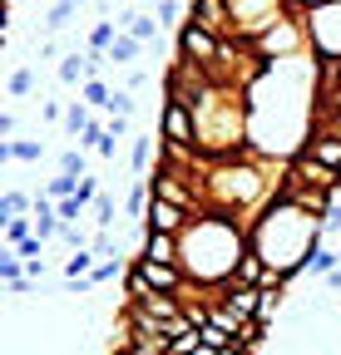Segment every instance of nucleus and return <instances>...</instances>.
Returning <instances> with one entry per match:
<instances>
[{"label": "nucleus", "mask_w": 341, "mask_h": 355, "mask_svg": "<svg viewBox=\"0 0 341 355\" xmlns=\"http://www.w3.org/2000/svg\"><path fill=\"white\" fill-rule=\"evenodd\" d=\"M55 74H60V84H69V89H79L84 79H90V60H79V50H74V55H65V60L55 64Z\"/></svg>", "instance_id": "obj_21"}, {"label": "nucleus", "mask_w": 341, "mask_h": 355, "mask_svg": "<svg viewBox=\"0 0 341 355\" xmlns=\"http://www.w3.org/2000/svg\"><path fill=\"white\" fill-rule=\"evenodd\" d=\"M104 55H109V64H119V69H124V64H134V60L144 55V40H139V35H129V30H124V35H119V40L109 44V50H104Z\"/></svg>", "instance_id": "obj_16"}, {"label": "nucleus", "mask_w": 341, "mask_h": 355, "mask_svg": "<svg viewBox=\"0 0 341 355\" xmlns=\"http://www.w3.org/2000/svg\"><path fill=\"white\" fill-rule=\"evenodd\" d=\"M25 212H35V198H30V193L10 188L6 198H0V222H10V217H25Z\"/></svg>", "instance_id": "obj_24"}, {"label": "nucleus", "mask_w": 341, "mask_h": 355, "mask_svg": "<svg viewBox=\"0 0 341 355\" xmlns=\"http://www.w3.org/2000/svg\"><path fill=\"white\" fill-rule=\"evenodd\" d=\"M30 237H35V212L6 222V247H20V242H30Z\"/></svg>", "instance_id": "obj_30"}, {"label": "nucleus", "mask_w": 341, "mask_h": 355, "mask_svg": "<svg viewBox=\"0 0 341 355\" xmlns=\"http://www.w3.org/2000/svg\"><path fill=\"white\" fill-rule=\"evenodd\" d=\"M302 20H307V40H312L317 64H341V0H331L322 10H307Z\"/></svg>", "instance_id": "obj_5"}, {"label": "nucleus", "mask_w": 341, "mask_h": 355, "mask_svg": "<svg viewBox=\"0 0 341 355\" xmlns=\"http://www.w3.org/2000/svg\"><path fill=\"white\" fill-rule=\"evenodd\" d=\"M25 277L30 282H45V257H25Z\"/></svg>", "instance_id": "obj_47"}, {"label": "nucleus", "mask_w": 341, "mask_h": 355, "mask_svg": "<svg viewBox=\"0 0 341 355\" xmlns=\"http://www.w3.org/2000/svg\"><path fill=\"white\" fill-rule=\"evenodd\" d=\"M0 133H6V144L15 139V133H20V119H15V109H6V114H0Z\"/></svg>", "instance_id": "obj_45"}, {"label": "nucleus", "mask_w": 341, "mask_h": 355, "mask_svg": "<svg viewBox=\"0 0 341 355\" xmlns=\"http://www.w3.org/2000/svg\"><path fill=\"white\" fill-rule=\"evenodd\" d=\"M94 266H99V252L94 247H79L65 257V282H79V277H94Z\"/></svg>", "instance_id": "obj_17"}, {"label": "nucleus", "mask_w": 341, "mask_h": 355, "mask_svg": "<svg viewBox=\"0 0 341 355\" xmlns=\"http://www.w3.org/2000/svg\"><path fill=\"white\" fill-rule=\"evenodd\" d=\"M149 202H153V183H149V178H134L129 198H124V212H129V222H144V217H149Z\"/></svg>", "instance_id": "obj_15"}, {"label": "nucleus", "mask_w": 341, "mask_h": 355, "mask_svg": "<svg viewBox=\"0 0 341 355\" xmlns=\"http://www.w3.org/2000/svg\"><path fill=\"white\" fill-rule=\"evenodd\" d=\"M45 193H50L55 202H60V198H74V193H79V178H74V173H55L50 183H45Z\"/></svg>", "instance_id": "obj_32"}, {"label": "nucleus", "mask_w": 341, "mask_h": 355, "mask_svg": "<svg viewBox=\"0 0 341 355\" xmlns=\"http://www.w3.org/2000/svg\"><path fill=\"white\" fill-rule=\"evenodd\" d=\"M55 212H60V222H79V217L90 212V207H84L79 198H60V202H55Z\"/></svg>", "instance_id": "obj_36"}, {"label": "nucleus", "mask_w": 341, "mask_h": 355, "mask_svg": "<svg viewBox=\"0 0 341 355\" xmlns=\"http://www.w3.org/2000/svg\"><path fill=\"white\" fill-rule=\"evenodd\" d=\"M99 139H104V123L94 119V123H90V128H84V133H79V139H74V144H79V148H90V153H94V148H99Z\"/></svg>", "instance_id": "obj_38"}, {"label": "nucleus", "mask_w": 341, "mask_h": 355, "mask_svg": "<svg viewBox=\"0 0 341 355\" xmlns=\"http://www.w3.org/2000/svg\"><path fill=\"white\" fill-rule=\"evenodd\" d=\"M79 99H84V104H90V109L99 114V109H109V99H114V89H109V79H99V74H90V79H84V84H79Z\"/></svg>", "instance_id": "obj_19"}, {"label": "nucleus", "mask_w": 341, "mask_h": 355, "mask_svg": "<svg viewBox=\"0 0 341 355\" xmlns=\"http://www.w3.org/2000/svg\"><path fill=\"white\" fill-rule=\"evenodd\" d=\"M90 123H94V109L84 104V99H69V109H65V133H69V139H79Z\"/></svg>", "instance_id": "obj_22"}, {"label": "nucleus", "mask_w": 341, "mask_h": 355, "mask_svg": "<svg viewBox=\"0 0 341 355\" xmlns=\"http://www.w3.org/2000/svg\"><path fill=\"white\" fill-rule=\"evenodd\" d=\"M6 94H10V99H30V94H35V69H30V64L10 69V79H6Z\"/></svg>", "instance_id": "obj_27"}, {"label": "nucleus", "mask_w": 341, "mask_h": 355, "mask_svg": "<svg viewBox=\"0 0 341 355\" xmlns=\"http://www.w3.org/2000/svg\"><path fill=\"white\" fill-rule=\"evenodd\" d=\"M322 282H326L331 291H341V266H336V272H331V277H322Z\"/></svg>", "instance_id": "obj_51"}, {"label": "nucleus", "mask_w": 341, "mask_h": 355, "mask_svg": "<svg viewBox=\"0 0 341 355\" xmlns=\"http://www.w3.org/2000/svg\"><path fill=\"white\" fill-rule=\"evenodd\" d=\"M158 30H163V20H158V10H144V6H139V15H134V25H129V35H139L144 44H153V40H158Z\"/></svg>", "instance_id": "obj_26"}, {"label": "nucleus", "mask_w": 341, "mask_h": 355, "mask_svg": "<svg viewBox=\"0 0 341 355\" xmlns=\"http://www.w3.org/2000/svg\"><path fill=\"white\" fill-rule=\"evenodd\" d=\"M119 144H124V139H114V133L104 128V139H99V148H94V153H99V158L109 163V158H119Z\"/></svg>", "instance_id": "obj_44"}, {"label": "nucleus", "mask_w": 341, "mask_h": 355, "mask_svg": "<svg viewBox=\"0 0 341 355\" xmlns=\"http://www.w3.org/2000/svg\"><path fill=\"white\" fill-rule=\"evenodd\" d=\"M74 6H90V0H74Z\"/></svg>", "instance_id": "obj_53"}, {"label": "nucleus", "mask_w": 341, "mask_h": 355, "mask_svg": "<svg viewBox=\"0 0 341 355\" xmlns=\"http://www.w3.org/2000/svg\"><path fill=\"white\" fill-rule=\"evenodd\" d=\"M228 10H233V35L247 40V44L258 40L263 30H272L277 20L292 15L287 0H228Z\"/></svg>", "instance_id": "obj_4"}, {"label": "nucleus", "mask_w": 341, "mask_h": 355, "mask_svg": "<svg viewBox=\"0 0 341 355\" xmlns=\"http://www.w3.org/2000/svg\"><path fill=\"white\" fill-rule=\"evenodd\" d=\"M287 6H292L297 15H307V10H322V6H331V0H287Z\"/></svg>", "instance_id": "obj_48"}, {"label": "nucleus", "mask_w": 341, "mask_h": 355, "mask_svg": "<svg viewBox=\"0 0 341 355\" xmlns=\"http://www.w3.org/2000/svg\"><path fill=\"white\" fill-rule=\"evenodd\" d=\"M252 55H263L267 64H282V60H302V55H312V40H307V20L292 10L287 20H277L272 30H263L258 40H252Z\"/></svg>", "instance_id": "obj_3"}, {"label": "nucleus", "mask_w": 341, "mask_h": 355, "mask_svg": "<svg viewBox=\"0 0 341 355\" xmlns=\"http://www.w3.org/2000/svg\"><path fill=\"white\" fill-rule=\"evenodd\" d=\"M65 109L69 104H60V99H40V119L45 123H65Z\"/></svg>", "instance_id": "obj_37"}, {"label": "nucleus", "mask_w": 341, "mask_h": 355, "mask_svg": "<svg viewBox=\"0 0 341 355\" xmlns=\"http://www.w3.org/2000/svg\"><path fill=\"white\" fill-rule=\"evenodd\" d=\"M178 252H183L178 247V232H149L134 261H178Z\"/></svg>", "instance_id": "obj_13"}, {"label": "nucleus", "mask_w": 341, "mask_h": 355, "mask_svg": "<svg viewBox=\"0 0 341 355\" xmlns=\"http://www.w3.org/2000/svg\"><path fill=\"white\" fill-rule=\"evenodd\" d=\"M0 158L6 163H45V144L40 139H10V144H0Z\"/></svg>", "instance_id": "obj_14"}, {"label": "nucleus", "mask_w": 341, "mask_h": 355, "mask_svg": "<svg viewBox=\"0 0 341 355\" xmlns=\"http://www.w3.org/2000/svg\"><path fill=\"white\" fill-rule=\"evenodd\" d=\"M99 193H104V188H99V178H94V173H84V178H79V193H74V198H79L84 207H94V198H99Z\"/></svg>", "instance_id": "obj_35"}, {"label": "nucleus", "mask_w": 341, "mask_h": 355, "mask_svg": "<svg viewBox=\"0 0 341 355\" xmlns=\"http://www.w3.org/2000/svg\"><path fill=\"white\" fill-rule=\"evenodd\" d=\"M282 316V291H263V306H258V321L263 326H272Z\"/></svg>", "instance_id": "obj_34"}, {"label": "nucleus", "mask_w": 341, "mask_h": 355, "mask_svg": "<svg viewBox=\"0 0 341 355\" xmlns=\"http://www.w3.org/2000/svg\"><path fill=\"white\" fill-rule=\"evenodd\" d=\"M287 168L302 178V183H312V188H326V193H341V173H331V168H322L317 158H307V153H292L287 158Z\"/></svg>", "instance_id": "obj_10"}, {"label": "nucleus", "mask_w": 341, "mask_h": 355, "mask_svg": "<svg viewBox=\"0 0 341 355\" xmlns=\"http://www.w3.org/2000/svg\"><path fill=\"white\" fill-rule=\"evenodd\" d=\"M0 282H6V286L25 282V257H20L15 247H6V252H0Z\"/></svg>", "instance_id": "obj_28"}, {"label": "nucleus", "mask_w": 341, "mask_h": 355, "mask_svg": "<svg viewBox=\"0 0 341 355\" xmlns=\"http://www.w3.org/2000/svg\"><path fill=\"white\" fill-rule=\"evenodd\" d=\"M90 217H94V227H99V232H109V227H114V217H119L114 193H99V198H94V207H90Z\"/></svg>", "instance_id": "obj_29"}, {"label": "nucleus", "mask_w": 341, "mask_h": 355, "mask_svg": "<svg viewBox=\"0 0 341 355\" xmlns=\"http://www.w3.org/2000/svg\"><path fill=\"white\" fill-rule=\"evenodd\" d=\"M312 128H322V133H331V139H341V114H326V109H317V123Z\"/></svg>", "instance_id": "obj_39"}, {"label": "nucleus", "mask_w": 341, "mask_h": 355, "mask_svg": "<svg viewBox=\"0 0 341 355\" xmlns=\"http://www.w3.org/2000/svg\"><path fill=\"white\" fill-rule=\"evenodd\" d=\"M158 139H163V144H178V148H193V144H198L193 109H188V104H168V99H163V114H158Z\"/></svg>", "instance_id": "obj_7"}, {"label": "nucleus", "mask_w": 341, "mask_h": 355, "mask_svg": "<svg viewBox=\"0 0 341 355\" xmlns=\"http://www.w3.org/2000/svg\"><path fill=\"white\" fill-rule=\"evenodd\" d=\"M317 109H326V114H341V89H322V104Z\"/></svg>", "instance_id": "obj_46"}, {"label": "nucleus", "mask_w": 341, "mask_h": 355, "mask_svg": "<svg viewBox=\"0 0 341 355\" xmlns=\"http://www.w3.org/2000/svg\"><path fill=\"white\" fill-rule=\"evenodd\" d=\"M104 128L114 133V139H129V133H134V119H124V114H109V119H104Z\"/></svg>", "instance_id": "obj_40"}, {"label": "nucleus", "mask_w": 341, "mask_h": 355, "mask_svg": "<svg viewBox=\"0 0 341 355\" xmlns=\"http://www.w3.org/2000/svg\"><path fill=\"white\" fill-rule=\"evenodd\" d=\"M158 6H163V0H149V10H158Z\"/></svg>", "instance_id": "obj_52"}, {"label": "nucleus", "mask_w": 341, "mask_h": 355, "mask_svg": "<svg viewBox=\"0 0 341 355\" xmlns=\"http://www.w3.org/2000/svg\"><path fill=\"white\" fill-rule=\"evenodd\" d=\"M119 35H124V30L114 25V15H104V20H99V25L90 30V40H84V50H109V44H114Z\"/></svg>", "instance_id": "obj_25"}, {"label": "nucleus", "mask_w": 341, "mask_h": 355, "mask_svg": "<svg viewBox=\"0 0 341 355\" xmlns=\"http://www.w3.org/2000/svg\"><path fill=\"white\" fill-rule=\"evenodd\" d=\"M188 20H198L203 30H213L218 40H238L233 35V10H228V0H193V15Z\"/></svg>", "instance_id": "obj_9"}, {"label": "nucleus", "mask_w": 341, "mask_h": 355, "mask_svg": "<svg viewBox=\"0 0 341 355\" xmlns=\"http://www.w3.org/2000/svg\"><path fill=\"white\" fill-rule=\"evenodd\" d=\"M178 266L188 272V282H198L203 291H223L238 272V261L252 252L247 227H238L233 217L218 212H198L188 227L178 232Z\"/></svg>", "instance_id": "obj_1"}, {"label": "nucleus", "mask_w": 341, "mask_h": 355, "mask_svg": "<svg viewBox=\"0 0 341 355\" xmlns=\"http://www.w3.org/2000/svg\"><path fill=\"white\" fill-rule=\"evenodd\" d=\"M129 168H134V178H149V173H153V133H134Z\"/></svg>", "instance_id": "obj_20"}, {"label": "nucleus", "mask_w": 341, "mask_h": 355, "mask_svg": "<svg viewBox=\"0 0 341 355\" xmlns=\"http://www.w3.org/2000/svg\"><path fill=\"white\" fill-rule=\"evenodd\" d=\"M297 153H307V158H317L322 168L341 173V139H331V133H322V128H312L307 139H302V148H297Z\"/></svg>", "instance_id": "obj_11"}, {"label": "nucleus", "mask_w": 341, "mask_h": 355, "mask_svg": "<svg viewBox=\"0 0 341 355\" xmlns=\"http://www.w3.org/2000/svg\"><path fill=\"white\" fill-rule=\"evenodd\" d=\"M69 6H74V0H69Z\"/></svg>", "instance_id": "obj_54"}, {"label": "nucleus", "mask_w": 341, "mask_h": 355, "mask_svg": "<svg viewBox=\"0 0 341 355\" xmlns=\"http://www.w3.org/2000/svg\"><path fill=\"white\" fill-rule=\"evenodd\" d=\"M322 237H341V202L322 217Z\"/></svg>", "instance_id": "obj_43"}, {"label": "nucleus", "mask_w": 341, "mask_h": 355, "mask_svg": "<svg viewBox=\"0 0 341 355\" xmlns=\"http://www.w3.org/2000/svg\"><path fill=\"white\" fill-rule=\"evenodd\" d=\"M74 10H79V6H69V0H55V6H50L45 15H40V25H45V35H60V30H65V25L74 20Z\"/></svg>", "instance_id": "obj_23"}, {"label": "nucleus", "mask_w": 341, "mask_h": 355, "mask_svg": "<svg viewBox=\"0 0 341 355\" xmlns=\"http://www.w3.org/2000/svg\"><path fill=\"white\" fill-rule=\"evenodd\" d=\"M109 114H124V119H134V114H139V99H134V89H114V99H109Z\"/></svg>", "instance_id": "obj_33"}, {"label": "nucleus", "mask_w": 341, "mask_h": 355, "mask_svg": "<svg viewBox=\"0 0 341 355\" xmlns=\"http://www.w3.org/2000/svg\"><path fill=\"white\" fill-rule=\"evenodd\" d=\"M218 50H223V40L213 35V30H203L198 20L178 25V60H188V64H198V69L213 74V64H218Z\"/></svg>", "instance_id": "obj_6"}, {"label": "nucleus", "mask_w": 341, "mask_h": 355, "mask_svg": "<svg viewBox=\"0 0 341 355\" xmlns=\"http://www.w3.org/2000/svg\"><path fill=\"white\" fill-rule=\"evenodd\" d=\"M193 217H198V212H188V207H178V202H168V198H158V193H153L144 227H149V232H183Z\"/></svg>", "instance_id": "obj_8"}, {"label": "nucleus", "mask_w": 341, "mask_h": 355, "mask_svg": "<svg viewBox=\"0 0 341 355\" xmlns=\"http://www.w3.org/2000/svg\"><path fill=\"white\" fill-rule=\"evenodd\" d=\"M247 237H252V252H258L272 272H282L287 282L302 272L307 257L326 242V237H322V217L292 207L287 198H272V202L258 212V222L247 227Z\"/></svg>", "instance_id": "obj_2"}, {"label": "nucleus", "mask_w": 341, "mask_h": 355, "mask_svg": "<svg viewBox=\"0 0 341 355\" xmlns=\"http://www.w3.org/2000/svg\"><path fill=\"white\" fill-rule=\"evenodd\" d=\"M223 306L233 311V316H242V321H258L263 286H238V282H228V286H223Z\"/></svg>", "instance_id": "obj_12"}, {"label": "nucleus", "mask_w": 341, "mask_h": 355, "mask_svg": "<svg viewBox=\"0 0 341 355\" xmlns=\"http://www.w3.org/2000/svg\"><path fill=\"white\" fill-rule=\"evenodd\" d=\"M90 148H79V144H69L65 153H60V173H74V178H84L90 173V158H84Z\"/></svg>", "instance_id": "obj_31"}, {"label": "nucleus", "mask_w": 341, "mask_h": 355, "mask_svg": "<svg viewBox=\"0 0 341 355\" xmlns=\"http://www.w3.org/2000/svg\"><path fill=\"white\" fill-rule=\"evenodd\" d=\"M15 252H20V257H45V242H40V237H30V242H20Z\"/></svg>", "instance_id": "obj_49"}, {"label": "nucleus", "mask_w": 341, "mask_h": 355, "mask_svg": "<svg viewBox=\"0 0 341 355\" xmlns=\"http://www.w3.org/2000/svg\"><path fill=\"white\" fill-rule=\"evenodd\" d=\"M99 257H119V242H114V232H94V242H90Z\"/></svg>", "instance_id": "obj_42"}, {"label": "nucleus", "mask_w": 341, "mask_h": 355, "mask_svg": "<svg viewBox=\"0 0 341 355\" xmlns=\"http://www.w3.org/2000/svg\"><path fill=\"white\" fill-rule=\"evenodd\" d=\"M35 6H40V0H35Z\"/></svg>", "instance_id": "obj_55"}, {"label": "nucleus", "mask_w": 341, "mask_h": 355, "mask_svg": "<svg viewBox=\"0 0 341 355\" xmlns=\"http://www.w3.org/2000/svg\"><path fill=\"white\" fill-rule=\"evenodd\" d=\"M144 84H149V74H144V69H134L129 79H124V89H134V94H139V89H144Z\"/></svg>", "instance_id": "obj_50"}, {"label": "nucleus", "mask_w": 341, "mask_h": 355, "mask_svg": "<svg viewBox=\"0 0 341 355\" xmlns=\"http://www.w3.org/2000/svg\"><path fill=\"white\" fill-rule=\"evenodd\" d=\"M158 20H163V30H174V25H188V20H178V0H163V6H158Z\"/></svg>", "instance_id": "obj_41"}, {"label": "nucleus", "mask_w": 341, "mask_h": 355, "mask_svg": "<svg viewBox=\"0 0 341 355\" xmlns=\"http://www.w3.org/2000/svg\"><path fill=\"white\" fill-rule=\"evenodd\" d=\"M336 266H341V247H326V242H322V247L307 257V266H302V272H307V277H331Z\"/></svg>", "instance_id": "obj_18"}]
</instances>
